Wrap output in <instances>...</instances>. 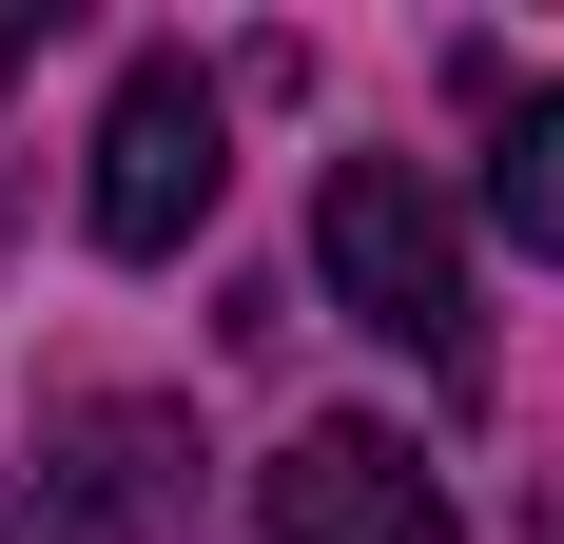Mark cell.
<instances>
[{
    "mask_svg": "<svg viewBox=\"0 0 564 544\" xmlns=\"http://www.w3.org/2000/svg\"><path fill=\"white\" fill-rule=\"evenodd\" d=\"M312 253H332V292L390 330L429 389H467V370H487V330H467V233H448V195H429L409 156H332V195H312Z\"/></svg>",
    "mask_w": 564,
    "mask_h": 544,
    "instance_id": "obj_1",
    "label": "cell"
},
{
    "mask_svg": "<svg viewBox=\"0 0 564 544\" xmlns=\"http://www.w3.org/2000/svg\"><path fill=\"white\" fill-rule=\"evenodd\" d=\"M215 175H234V117L195 58H137L98 117V175H78V215H98V253H195V215H215Z\"/></svg>",
    "mask_w": 564,
    "mask_h": 544,
    "instance_id": "obj_2",
    "label": "cell"
},
{
    "mask_svg": "<svg viewBox=\"0 0 564 544\" xmlns=\"http://www.w3.org/2000/svg\"><path fill=\"white\" fill-rule=\"evenodd\" d=\"M175 525V409H78L0 467V544H156Z\"/></svg>",
    "mask_w": 564,
    "mask_h": 544,
    "instance_id": "obj_3",
    "label": "cell"
},
{
    "mask_svg": "<svg viewBox=\"0 0 564 544\" xmlns=\"http://www.w3.org/2000/svg\"><path fill=\"white\" fill-rule=\"evenodd\" d=\"M253 525L273 544H467L409 428H292L273 467H253Z\"/></svg>",
    "mask_w": 564,
    "mask_h": 544,
    "instance_id": "obj_4",
    "label": "cell"
},
{
    "mask_svg": "<svg viewBox=\"0 0 564 544\" xmlns=\"http://www.w3.org/2000/svg\"><path fill=\"white\" fill-rule=\"evenodd\" d=\"M487 215H507V253H564V78L487 117Z\"/></svg>",
    "mask_w": 564,
    "mask_h": 544,
    "instance_id": "obj_5",
    "label": "cell"
}]
</instances>
